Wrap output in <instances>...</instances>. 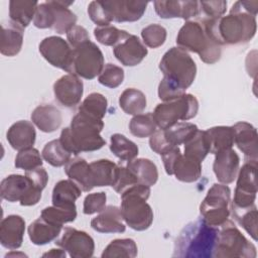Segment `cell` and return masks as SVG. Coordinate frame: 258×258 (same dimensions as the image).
<instances>
[{
	"label": "cell",
	"mask_w": 258,
	"mask_h": 258,
	"mask_svg": "<svg viewBox=\"0 0 258 258\" xmlns=\"http://www.w3.org/2000/svg\"><path fill=\"white\" fill-rule=\"evenodd\" d=\"M104 68V55L99 46L88 40L73 48L69 74L86 80L99 76Z\"/></svg>",
	"instance_id": "obj_10"
},
{
	"label": "cell",
	"mask_w": 258,
	"mask_h": 258,
	"mask_svg": "<svg viewBox=\"0 0 258 258\" xmlns=\"http://www.w3.org/2000/svg\"><path fill=\"white\" fill-rule=\"evenodd\" d=\"M199 101L191 94H183L175 99L158 104L153 111V118L160 130H165L179 121H187L197 116Z\"/></svg>",
	"instance_id": "obj_8"
},
{
	"label": "cell",
	"mask_w": 258,
	"mask_h": 258,
	"mask_svg": "<svg viewBox=\"0 0 258 258\" xmlns=\"http://www.w3.org/2000/svg\"><path fill=\"white\" fill-rule=\"evenodd\" d=\"M103 127L102 119L79 111L73 117L70 127L61 130L59 140L63 147L76 156L81 152L99 150L106 144L100 135Z\"/></svg>",
	"instance_id": "obj_1"
},
{
	"label": "cell",
	"mask_w": 258,
	"mask_h": 258,
	"mask_svg": "<svg viewBox=\"0 0 258 258\" xmlns=\"http://www.w3.org/2000/svg\"><path fill=\"white\" fill-rule=\"evenodd\" d=\"M54 24V13L49 1L38 3L34 18L33 25L37 28H52Z\"/></svg>",
	"instance_id": "obj_49"
},
{
	"label": "cell",
	"mask_w": 258,
	"mask_h": 258,
	"mask_svg": "<svg viewBox=\"0 0 258 258\" xmlns=\"http://www.w3.org/2000/svg\"><path fill=\"white\" fill-rule=\"evenodd\" d=\"M41 155L48 164L54 167L66 165L72 158V153L63 147L59 139L47 142L41 151Z\"/></svg>",
	"instance_id": "obj_37"
},
{
	"label": "cell",
	"mask_w": 258,
	"mask_h": 258,
	"mask_svg": "<svg viewBox=\"0 0 258 258\" xmlns=\"http://www.w3.org/2000/svg\"><path fill=\"white\" fill-rule=\"evenodd\" d=\"M208 153H210V144L206 130H198L184 143V155L203 162Z\"/></svg>",
	"instance_id": "obj_40"
},
{
	"label": "cell",
	"mask_w": 258,
	"mask_h": 258,
	"mask_svg": "<svg viewBox=\"0 0 258 258\" xmlns=\"http://www.w3.org/2000/svg\"><path fill=\"white\" fill-rule=\"evenodd\" d=\"M240 157L233 148L223 149L215 154L213 170L217 179L223 184L232 183L238 174Z\"/></svg>",
	"instance_id": "obj_19"
},
{
	"label": "cell",
	"mask_w": 258,
	"mask_h": 258,
	"mask_svg": "<svg viewBox=\"0 0 258 258\" xmlns=\"http://www.w3.org/2000/svg\"><path fill=\"white\" fill-rule=\"evenodd\" d=\"M156 127L157 125L151 112L135 115L129 123L131 134L138 138L150 137L156 132Z\"/></svg>",
	"instance_id": "obj_42"
},
{
	"label": "cell",
	"mask_w": 258,
	"mask_h": 258,
	"mask_svg": "<svg viewBox=\"0 0 258 258\" xmlns=\"http://www.w3.org/2000/svg\"><path fill=\"white\" fill-rule=\"evenodd\" d=\"M91 227L99 233H123L126 226L123 223V218L120 208L116 206H107L98 216L92 219Z\"/></svg>",
	"instance_id": "obj_22"
},
{
	"label": "cell",
	"mask_w": 258,
	"mask_h": 258,
	"mask_svg": "<svg viewBox=\"0 0 258 258\" xmlns=\"http://www.w3.org/2000/svg\"><path fill=\"white\" fill-rule=\"evenodd\" d=\"M183 94H185L184 90L165 78H162L158 85V98L163 102L175 99Z\"/></svg>",
	"instance_id": "obj_54"
},
{
	"label": "cell",
	"mask_w": 258,
	"mask_h": 258,
	"mask_svg": "<svg viewBox=\"0 0 258 258\" xmlns=\"http://www.w3.org/2000/svg\"><path fill=\"white\" fill-rule=\"evenodd\" d=\"M106 8L111 21L134 22L139 20L148 5V2L133 0H108L101 1Z\"/></svg>",
	"instance_id": "obj_15"
},
{
	"label": "cell",
	"mask_w": 258,
	"mask_h": 258,
	"mask_svg": "<svg viewBox=\"0 0 258 258\" xmlns=\"http://www.w3.org/2000/svg\"><path fill=\"white\" fill-rule=\"evenodd\" d=\"M61 230V226L53 225L40 217L30 223L27 232L31 243L41 246L48 244L56 239V237L60 234Z\"/></svg>",
	"instance_id": "obj_27"
},
{
	"label": "cell",
	"mask_w": 258,
	"mask_h": 258,
	"mask_svg": "<svg viewBox=\"0 0 258 258\" xmlns=\"http://www.w3.org/2000/svg\"><path fill=\"white\" fill-rule=\"evenodd\" d=\"M210 153L216 154L223 149L232 148L234 145V130L231 126H215L206 130Z\"/></svg>",
	"instance_id": "obj_33"
},
{
	"label": "cell",
	"mask_w": 258,
	"mask_h": 258,
	"mask_svg": "<svg viewBox=\"0 0 258 258\" xmlns=\"http://www.w3.org/2000/svg\"><path fill=\"white\" fill-rule=\"evenodd\" d=\"M138 183L152 186L158 179V170L153 161L147 158H134L126 164Z\"/></svg>",
	"instance_id": "obj_29"
},
{
	"label": "cell",
	"mask_w": 258,
	"mask_h": 258,
	"mask_svg": "<svg viewBox=\"0 0 258 258\" xmlns=\"http://www.w3.org/2000/svg\"><path fill=\"white\" fill-rule=\"evenodd\" d=\"M147 100L143 92L135 88H128L119 97L120 108L128 115L141 114L146 108Z\"/></svg>",
	"instance_id": "obj_35"
},
{
	"label": "cell",
	"mask_w": 258,
	"mask_h": 258,
	"mask_svg": "<svg viewBox=\"0 0 258 258\" xmlns=\"http://www.w3.org/2000/svg\"><path fill=\"white\" fill-rule=\"evenodd\" d=\"M231 189L227 184L214 183L200 206L202 219L209 225L220 227L229 220Z\"/></svg>",
	"instance_id": "obj_9"
},
{
	"label": "cell",
	"mask_w": 258,
	"mask_h": 258,
	"mask_svg": "<svg viewBox=\"0 0 258 258\" xmlns=\"http://www.w3.org/2000/svg\"><path fill=\"white\" fill-rule=\"evenodd\" d=\"M37 1L27 0H11L9 1V17L10 21L21 26L27 27L34 18L37 8Z\"/></svg>",
	"instance_id": "obj_32"
},
{
	"label": "cell",
	"mask_w": 258,
	"mask_h": 258,
	"mask_svg": "<svg viewBox=\"0 0 258 258\" xmlns=\"http://www.w3.org/2000/svg\"><path fill=\"white\" fill-rule=\"evenodd\" d=\"M94 186H111L116 172L117 164L110 159H99L90 163Z\"/></svg>",
	"instance_id": "obj_34"
},
{
	"label": "cell",
	"mask_w": 258,
	"mask_h": 258,
	"mask_svg": "<svg viewBox=\"0 0 258 258\" xmlns=\"http://www.w3.org/2000/svg\"><path fill=\"white\" fill-rule=\"evenodd\" d=\"M1 26V53L6 56H14L18 54L23 44L24 28L11 21H9L7 24L3 23Z\"/></svg>",
	"instance_id": "obj_25"
},
{
	"label": "cell",
	"mask_w": 258,
	"mask_h": 258,
	"mask_svg": "<svg viewBox=\"0 0 258 258\" xmlns=\"http://www.w3.org/2000/svg\"><path fill=\"white\" fill-rule=\"evenodd\" d=\"M257 29L256 16L245 10L242 1H236L229 14L213 20L214 34L221 45L250 41Z\"/></svg>",
	"instance_id": "obj_4"
},
{
	"label": "cell",
	"mask_w": 258,
	"mask_h": 258,
	"mask_svg": "<svg viewBox=\"0 0 258 258\" xmlns=\"http://www.w3.org/2000/svg\"><path fill=\"white\" fill-rule=\"evenodd\" d=\"M42 257H53V258H64L66 257V251L60 248V249H50L48 252L44 253Z\"/></svg>",
	"instance_id": "obj_59"
},
{
	"label": "cell",
	"mask_w": 258,
	"mask_h": 258,
	"mask_svg": "<svg viewBox=\"0 0 258 258\" xmlns=\"http://www.w3.org/2000/svg\"><path fill=\"white\" fill-rule=\"evenodd\" d=\"M41 191L26 175L21 174H10L0 184V196L3 200L19 202L24 207L36 205L41 199Z\"/></svg>",
	"instance_id": "obj_11"
},
{
	"label": "cell",
	"mask_w": 258,
	"mask_h": 258,
	"mask_svg": "<svg viewBox=\"0 0 258 258\" xmlns=\"http://www.w3.org/2000/svg\"><path fill=\"white\" fill-rule=\"evenodd\" d=\"M25 175L32 181V183L39 189H43L48 181V174L42 166L25 171Z\"/></svg>",
	"instance_id": "obj_57"
},
{
	"label": "cell",
	"mask_w": 258,
	"mask_h": 258,
	"mask_svg": "<svg viewBox=\"0 0 258 258\" xmlns=\"http://www.w3.org/2000/svg\"><path fill=\"white\" fill-rule=\"evenodd\" d=\"M55 245L62 248L72 258H90L94 255L95 243L93 238L85 231L66 227Z\"/></svg>",
	"instance_id": "obj_13"
},
{
	"label": "cell",
	"mask_w": 258,
	"mask_h": 258,
	"mask_svg": "<svg viewBox=\"0 0 258 258\" xmlns=\"http://www.w3.org/2000/svg\"><path fill=\"white\" fill-rule=\"evenodd\" d=\"M150 192V186L136 183L120 194L123 221L135 231L147 230L153 222V211L146 203Z\"/></svg>",
	"instance_id": "obj_5"
},
{
	"label": "cell",
	"mask_w": 258,
	"mask_h": 258,
	"mask_svg": "<svg viewBox=\"0 0 258 258\" xmlns=\"http://www.w3.org/2000/svg\"><path fill=\"white\" fill-rule=\"evenodd\" d=\"M40 217L53 225L62 227L64 224L74 222L76 220L77 208L76 206L59 207L52 205L44 208L40 213Z\"/></svg>",
	"instance_id": "obj_41"
},
{
	"label": "cell",
	"mask_w": 258,
	"mask_h": 258,
	"mask_svg": "<svg viewBox=\"0 0 258 258\" xmlns=\"http://www.w3.org/2000/svg\"><path fill=\"white\" fill-rule=\"evenodd\" d=\"M180 154H181L180 148L178 146H175V147L169 149L167 152H165L161 155L165 172L168 175H172V170H173L174 163H175L176 159L178 158V156Z\"/></svg>",
	"instance_id": "obj_58"
},
{
	"label": "cell",
	"mask_w": 258,
	"mask_h": 258,
	"mask_svg": "<svg viewBox=\"0 0 258 258\" xmlns=\"http://www.w3.org/2000/svg\"><path fill=\"white\" fill-rule=\"evenodd\" d=\"M232 127L234 130V143L244 153L246 160H257L258 134L256 128L245 121L237 122Z\"/></svg>",
	"instance_id": "obj_21"
},
{
	"label": "cell",
	"mask_w": 258,
	"mask_h": 258,
	"mask_svg": "<svg viewBox=\"0 0 258 258\" xmlns=\"http://www.w3.org/2000/svg\"><path fill=\"white\" fill-rule=\"evenodd\" d=\"M166 29L156 23H152L144 27L141 31L143 43L150 48H157L161 46L166 40Z\"/></svg>",
	"instance_id": "obj_47"
},
{
	"label": "cell",
	"mask_w": 258,
	"mask_h": 258,
	"mask_svg": "<svg viewBox=\"0 0 258 258\" xmlns=\"http://www.w3.org/2000/svg\"><path fill=\"white\" fill-rule=\"evenodd\" d=\"M128 35V32L113 25L97 26L94 28V36L98 42L107 46H115Z\"/></svg>",
	"instance_id": "obj_45"
},
{
	"label": "cell",
	"mask_w": 258,
	"mask_h": 258,
	"mask_svg": "<svg viewBox=\"0 0 258 258\" xmlns=\"http://www.w3.org/2000/svg\"><path fill=\"white\" fill-rule=\"evenodd\" d=\"M163 78L186 91L197 76V64L187 51L174 46L169 48L159 61Z\"/></svg>",
	"instance_id": "obj_7"
},
{
	"label": "cell",
	"mask_w": 258,
	"mask_h": 258,
	"mask_svg": "<svg viewBox=\"0 0 258 258\" xmlns=\"http://www.w3.org/2000/svg\"><path fill=\"white\" fill-rule=\"evenodd\" d=\"M232 210V215L235 221L253 238L257 241V207L254 205L243 210Z\"/></svg>",
	"instance_id": "obj_44"
},
{
	"label": "cell",
	"mask_w": 258,
	"mask_h": 258,
	"mask_svg": "<svg viewBox=\"0 0 258 258\" xmlns=\"http://www.w3.org/2000/svg\"><path fill=\"white\" fill-rule=\"evenodd\" d=\"M136 183H138V182H137L135 176L127 168V166L117 164L114 181L111 185L114 188V190L118 194H121L125 189H127L128 187H130Z\"/></svg>",
	"instance_id": "obj_50"
},
{
	"label": "cell",
	"mask_w": 258,
	"mask_h": 258,
	"mask_svg": "<svg viewBox=\"0 0 258 258\" xmlns=\"http://www.w3.org/2000/svg\"><path fill=\"white\" fill-rule=\"evenodd\" d=\"M88 14L91 20L98 26L110 25L112 22L106 8L101 1H92L88 6Z\"/></svg>",
	"instance_id": "obj_53"
},
{
	"label": "cell",
	"mask_w": 258,
	"mask_h": 258,
	"mask_svg": "<svg viewBox=\"0 0 258 258\" xmlns=\"http://www.w3.org/2000/svg\"><path fill=\"white\" fill-rule=\"evenodd\" d=\"M36 132L33 124L26 120H20L10 126L6 133V139L15 150H23L33 147Z\"/></svg>",
	"instance_id": "obj_23"
},
{
	"label": "cell",
	"mask_w": 258,
	"mask_h": 258,
	"mask_svg": "<svg viewBox=\"0 0 258 258\" xmlns=\"http://www.w3.org/2000/svg\"><path fill=\"white\" fill-rule=\"evenodd\" d=\"M64 172L70 179L74 180L83 191H90L95 186L92 180L91 167L84 158L74 157L64 165Z\"/></svg>",
	"instance_id": "obj_26"
},
{
	"label": "cell",
	"mask_w": 258,
	"mask_h": 258,
	"mask_svg": "<svg viewBox=\"0 0 258 258\" xmlns=\"http://www.w3.org/2000/svg\"><path fill=\"white\" fill-rule=\"evenodd\" d=\"M106 200L105 191L89 194L84 200L83 213L85 215H93L102 212L106 208Z\"/></svg>",
	"instance_id": "obj_51"
},
{
	"label": "cell",
	"mask_w": 258,
	"mask_h": 258,
	"mask_svg": "<svg viewBox=\"0 0 258 258\" xmlns=\"http://www.w3.org/2000/svg\"><path fill=\"white\" fill-rule=\"evenodd\" d=\"M82 191L74 180L70 178L59 180L54 184L52 189V205L59 207L76 206L75 202L81 197Z\"/></svg>",
	"instance_id": "obj_28"
},
{
	"label": "cell",
	"mask_w": 258,
	"mask_h": 258,
	"mask_svg": "<svg viewBox=\"0 0 258 258\" xmlns=\"http://www.w3.org/2000/svg\"><path fill=\"white\" fill-rule=\"evenodd\" d=\"M98 81L101 85L115 89L119 87L124 81V71L121 67L114 63H107L104 66L101 74L98 77Z\"/></svg>",
	"instance_id": "obj_48"
},
{
	"label": "cell",
	"mask_w": 258,
	"mask_h": 258,
	"mask_svg": "<svg viewBox=\"0 0 258 258\" xmlns=\"http://www.w3.org/2000/svg\"><path fill=\"white\" fill-rule=\"evenodd\" d=\"M42 155L36 148L29 147L23 150H20L16 157L14 165L17 168H21L25 171L37 168L42 165Z\"/></svg>",
	"instance_id": "obj_46"
},
{
	"label": "cell",
	"mask_w": 258,
	"mask_h": 258,
	"mask_svg": "<svg viewBox=\"0 0 258 258\" xmlns=\"http://www.w3.org/2000/svg\"><path fill=\"white\" fill-rule=\"evenodd\" d=\"M173 174L177 180L182 182L197 181L202 175V162L192 157L180 154L174 163Z\"/></svg>",
	"instance_id": "obj_31"
},
{
	"label": "cell",
	"mask_w": 258,
	"mask_h": 258,
	"mask_svg": "<svg viewBox=\"0 0 258 258\" xmlns=\"http://www.w3.org/2000/svg\"><path fill=\"white\" fill-rule=\"evenodd\" d=\"M32 123L42 132L51 133L57 130L62 122L60 111L53 105L43 104L37 106L31 113Z\"/></svg>",
	"instance_id": "obj_24"
},
{
	"label": "cell",
	"mask_w": 258,
	"mask_h": 258,
	"mask_svg": "<svg viewBox=\"0 0 258 258\" xmlns=\"http://www.w3.org/2000/svg\"><path fill=\"white\" fill-rule=\"evenodd\" d=\"M200 6L201 15H204L203 17L209 19H219L227 10V1H200Z\"/></svg>",
	"instance_id": "obj_52"
},
{
	"label": "cell",
	"mask_w": 258,
	"mask_h": 258,
	"mask_svg": "<svg viewBox=\"0 0 258 258\" xmlns=\"http://www.w3.org/2000/svg\"><path fill=\"white\" fill-rule=\"evenodd\" d=\"M256 169L257 160H246L239 169L231 209L243 210L255 205L257 195Z\"/></svg>",
	"instance_id": "obj_12"
},
{
	"label": "cell",
	"mask_w": 258,
	"mask_h": 258,
	"mask_svg": "<svg viewBox=\"0 0 258 258\" xmlns=\"http://www.w3.org/2000/svg\"><path fill=\"white\" fill-rule=\"evenodd\" d=\"M256 247L251 243L235 224L228 220L218 227V236L213 253L217 258H255Z\"/></svg>",
	"instance_id": "obj_6"
},
{
	"label": "cell",
	"mask_w": 258,
	"mask_h": 258,
	"mask_svg": "<svg viewBox=\"0 0 258 258\" xmlns=\"http://www.w3.org/2000/svg\"><path fill=\"white\" fill-rule=\"evenodd\" d=\"M199 130L198 126L190 122H177L171 127L163 130L167 142L172 146L184 144Z\"/></svg>",
	"instance_id": "obj_38"
},
{
	"label": "cell",
	"mask_w": 258,
	"mask_h": 258,
	"mask_svg": "<svg viewBox=\"0 0 258 258\" xmlns=\"http://www.w3.org/2000/svg\"><path fill=\"white\" fill-rule=\"evenodd\" d=\"M218 228L207 224L202 218L188 223L177 236L174 243V257L210 258L213 257Z\"/></svg>",
	"instance_id": "obj_2"
},
{
	"label": "cell",
	"mask_w": 258,
	"mask_h": 258,
	"mask_svg": "<svg viewBox=\"0 0 258 258\" xmlns=\"http://www.w3.org/2000/svg\"><path fill=\"white\" fill-rule=\"evenodd\" d=\"M111 152L122 161H130L138 155V146L124 135L115 133L110 137Z\"/></svg>",
	"instance_id": "obj_36"
},
{
	"label": "cell",
	"mask_w": 258,
	"mask_h": 258,
	"mask_svg": "<svg viewBox=\"0 0 258 258\" xmlns=\"http://www.w3.org/2000/svg\"><path fill=\"white\" fill-rule=\"evenodd\" d=\"M66 34L68 42L72 46V48H75L80 44L90 40V36L87 29L81 25L76 24Z\"/></svg>",
	"instance_id": "obj_55"
},
{
	"label": "cell",
	"mask_w": 258,
	"mask_h": 258,
	"mask_svg": "<svg viewBox=\"0 0 258 258\" xmlns=\"http://www.w3.org/2000/svg\"><path fill=\"white\" fill-rule=\"evenodd\" d=\"M177 47L199 54L202 61L216 63L222 55V48L215 39L205 18L187 20L180 27L176 36Z\"/></svg>",
	"instance_id": "obj_3"
},
{
	"label": "cell",
	"mask_w": 258,
	"mask_h": 258,
	"mask_svg": "<svg viewBox=\"0 0 258 258\" xmlns=\"http://www.w3.org/2000/svg\"><path fill=\"white\" fill-rule=\"evenodd\" d=\"M113 53L123 66L135 67L145 58L148 49L136 35L128 33L124 39L114 46Z\"/></svg>",
	"instance_id": "obj_18"
},
{
	"label": "cell",
	"mask_w": 258,
	"mask_h": 258,
	"mask_svg": "<svg viewBox=\"0 0 258 258\" xmlns=\"http://www.w3.org/2000/svg\"><path fill=\"white\" fill-rule=\"evenodd\" d=\"M153 5L156 14L163 19L182 18L187 21L201 15L200 1H154Z\"/></svg>",
	"instance_id": "obj_17"
},
{
	"label": "cell",
	"mask_w": 258,
	"mask_h": 258,
	"mask_svg": "<svg viewBox=\"0 0 258 258\" xmlns=\"http://www.w3.org/2000/svg\"><path fill=\"white\" fill-rule=\"evenodd\" d=\"M107 108L108 101L105 96L100 93H91L82 102L79 107V111L103 120L107 113Z\"/></svg>",
	"instance_id": "obj_43"
},
{
	"label": "cell",
	"mask_w": 258,
	"mask_h": 258,
	"mask_svg": "<svg viewBox=\"0 0 258 258\" xmlns=\"http://www.w3.org/2000/svg\"><path fill=\"white\" fill-rule=\"evenodd\" d=\"M138 249L134 240L129 238L115 239L111 241L101 254L102 258L126 257L134 258L137 256Z\"/></svg>",
	"instance_id": "obj_39"
},
{
	"label": "cell",
	"mask_w": 258,
	"mask_h": 258,
	"mask_svg": "<svg viewBox=\"0 0 258 258\" xmlns=\"http://www.w3.org/2000/svg\"><path fill=\"white\" fill-rule=\"evenodd\" d=\"M53 13H54V24L53 31L58 34L67 33L73 26L76 25L77 15L69 8L74 1H49Z\"/></svg>",
	"instance_id": "obj_30"
},
{
	"label": "cell",
	"mask_w": 258,
	"mask_h": 258,
	"mask_svg": "<svg viewBox=\"0 0 258 258\" xmlns=\"http://www.w3.org/2000/svg\"><path fill=\"white\" fill-rule=\"evenodd\" d=\"M25 232V221L19 215H9L0 224V243L8 250L21 247Z\"/></svg>",
	"instance_id": "obj_20"
},
{
	"label": "cell",
	"mask_w": 258,
	"mask_h": 258,
	"mask_svg": "<svg viewBox=\"0 0 258 258\" xmlns=\"http://www.w3.org/2000/svg\"><path fill=\"white\" fill-rule=\"evenodd\" d=\"M149 146L151 148V150H153L155 153L162 155L163 153L167 152L169 149L175 147L170 145L167 140L164 137L163 134V130H159L156 131L155 133H153L150 138H149Z\"/></svg>",
	"instance_id": "obj_56"
},
{
	"label": "cell",
	"mask_w": 258,
	"mask_h": 258,
	"mask_svg": "<svg viewBox=\"0 0 258 258\" xmlns=\"http://www.w3.org/2000/svg\"><path fill=\"white\" fill-rule=\"evenodd\" d=\"M40 54L52 67L69 72L73 48L67 40L59 36H48L42 39L38 45Z\"/></svg>",
	"instance_id": "obj_14"
},
{
	"label": "cell",
	"mask_w": 258,
	"mask_h": 258,
	"mask_svg": "<svg viewBox=\"0 0 258 258\" xmlns=\"http://www.w3.org/2000/svg\"><path fill=\"white\" fill-rule=\"evenodd\" d=\"M84 84L75 75H64L53 84L55 100L63 107L73 108L77 106L83 97Z\"/></svg>",
	"instance_id": "obj_16"
}]
</instances>
